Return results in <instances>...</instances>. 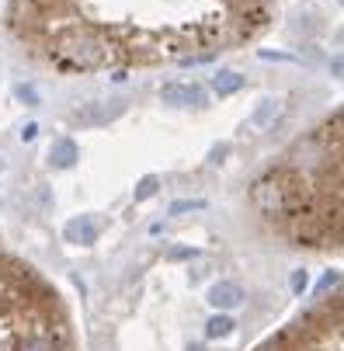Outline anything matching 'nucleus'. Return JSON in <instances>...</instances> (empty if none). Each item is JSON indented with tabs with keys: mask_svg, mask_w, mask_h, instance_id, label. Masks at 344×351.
Here are the masks:
<instances>
[{
	"mask_svg": "<svg viewBox=\"0 0 344 351\" xmlns=\"http://www.w3.org/2000/svg\"><path fill=\"white\" fill-rule=\"evenodd\" d=\"M240 87H243V77L233 73V70H223V73L212 80V94H216V97H230V94L240 90Z\"/></svg>",
	"mask_w": 344,
	"mask_h": 351,
	"instance_id": "obj_11",
	"label": "nucleus"
},
{
	"mask_svg": "<svg viewBox=\"0 0 344 351\" xmlns=\"http://www.w3.org/2000/svg\"><path fill=\"white\" fill-rule=\"evenodd\" d=\"M157 188H160V181H157V178H143V181H139V188H136V198L157 195Z\"/></svg>",
	"mask_w": 344,
	"mask_h": 351,
	"instance_id": "obj_13",
	"label": "nucleus"
},
{
	"mask_svg": "<svg viewBox=\"0 0 344 351\" xmlns=\"http://www.w3.org/2000/svg\"><path fill=\"white\" fill-rule=\"evenodd\" d=\"M330 73L344 80V56H334V60H330Z\"/></svg>",
	"mask_w": 344,
	"mask_h": 351,
	"instance_id": "obj_15",
	"label": "nucleus"
},
{
	"mask_svg": "<svg viewBox=\"0 0 344 351\" xmlns=\"http://www.w3.org/2000/svg\"><path fill=\"white\" fill-rule=\"evenodd\" d=\"M337 4H341V8H344V0H337Z\"/></svg>",
	"mask_w": 344,
	"mask_h": 351,
	"instance_id": "obj_18",
	"label": "nucleus"
},
{
	"mask_svg": "<svg viewBox=\"0 0 344 351\" xmlns=\"http://www.w3.org/2000/svg\"><path fill=\"white\" fill-rule=\"evenodd\" d=\"M122 108H125V101H119V97H112V101H87L70 115V122L73 125H108L112 119L122 115Z\"/></svg>",
	"mask_w": 344,
	"mask_h": 351,
	"instance_id": "obj_5",
	"label": "nucleus"
},
{
	"mask_svg": "<svg viewBox=\"0 0 344 351\" xmlns=\"http://www.w3.org/2000/svg\"><path fill=\"white\" fill-rule=\"evenodd\" d=\"M160 97H164V105H181V108H202V105H209L212 101V90H206V84H167L164 90H160Z\"/></svg>",
	"mask_w": 344,
	"mask_h": 351,
	"instance_id": "obj_6",
	"label": "nucleus"
},
{
	"mask_svg": "<svg viewBox=\"0 0 344 351\" xmlns=\"http://www.w3.org/2000/svg\"><path fill=\"white\" fill-rule=\"evenodd\" d=\"M14 94L21 97L25 105H38V94H35V87H28V84H18V87H14Z\"/></svg>",
	"mask_w": 344,
	"mask_h": 351,
	"instance_id": "obj_14",
	"label": "nucleus"
},
{
	"mask_svg": "<svg viewBox=\"0 0 344 351\" xmlns=\"http://www.w3.org/2000/svg\"><path fill=\"white\" fill-rule=\"evenodd\" d=\"M206 303L216 306V310H240L243 303H247V292H243L236 282H216L206 292Z\"/></svg>",
	"mask_w": 344,
	"mask_h": 351,
	"instance_id": "obj_7",
	"label": "nucleus"
},
{
	"mask_svg": "<svg viewBox=\"0 0 344 351\" xmlns=\"http://www.w3.org/2000/svg\"><path fill=\"white\" fill-rule=\"evenodd\" d=\"M323 28H327V14L317 4H299L296 11L288 14V32L296 35V38H303V42L323 35Z\"/></svg>",
	"mask_w": 344,
	"mask_h": 351,
	"instance_id": "obj_4",
	"label": "nucleus"
},
{
	"mask_svg": "<svg viewBox=\"0 0 344 351\" xmlns=\"http://www.w3.org/2000/svg\"><path fill=\"white\" fill-rule=\"evenodd\" d=\"M230 334H233V317L216 313V317L206 320V341H223V337H230Z\"/></svg>",
	"mask_w": 344,
	"mask_h": 351,
	"instance_id": "obj_10",
	"label": "nucleus"
},
{
	"mask_svg": "<svg viewBox=\"0 0 344 351\" xmlns=\"http://www.w3.org/2000/svg\"><path fill=\"white\" fill-rule=\"evenodd\" d=\"M278 21V0H8L4 28L60 73L191 66L251 45Z\"/></svg>",
	"mask_w": 344,
	"mask_h": 351,
	"instance_id": "obj_1",
	"label": "nucleus"
},
{
	"mask_svg": "<svg viewBox=\"0 0 344 351\" xmlns=\"http://www.w3.org/2000/svg\"><path fill=\"white\" fill-rule=\"evenodd\" d=\"M247 213L265 240L323 265L306 303L251 351H344V105L247 181Z\"/></svg>",
	"mask_w": 344,
	"mask_h": 351,
	"instance_id": "obj_2",
	"label": "nucleus"
},
{
	"mask_svg": "<svg viewBox=\"0 0 344 351\" xmlns=\"http://www.w3.org/2000/svg\"><path fill=\"white\" fill-rule=\"evenodd\" d=\"M275 115H278V101H275V97H265V101L254 108V125H261V129H265Z\"/></svg>",
	"mask_w": 344,
	"mask_h": 351,
	"instance_id": "obj_12",
	"label": "nucleus"
},
{
	"mask_svg": "<svg viewBox=\"0 0 344 351\" xmlns=\"http://www.w3.org/2000/svg\"><path fill=\"white\" fill-rule=\"evenodd\" d=\"M77 157H80V154H77V143H73V139H56L53 146H49V164L60 167V171L73 167Z\"/></svg>",
	"mask_w": 344,
	"mask_h": 351,
	"instance_id": "obj_9",
	"label": "nucleus"
},
{
	"mask_svg": "<svg viewBox=\"0 0 344 351\" xmlns=\"http://www.w3.org/2000/svg\"><path fill=\"white\" fill-rule=\"evenodd\" d=\"M0 351H80L66 295L32 261L0 247Z\"/></svg>",
	"mask_w": 344,
	"mask_h": 351,
	"instance_id": "obj_3",
	"label": "nucleus"
},
{
	"mask_svg": "<svg viewBox=\"0 0 344 351\" xmlns=\"http://www.w3.org/2000/svg\"><path fill=\"white\" fill-rule=\"evenodd\" d=\"M0 174H4V160H0Z\"/></svg>",
	"mask_w": 344,
	"mask_h": 351,
	"instance_id": "obj_17",
	"label": "nucleus"
},
{
	"mask_svg": "<svg viewBox=\"0 0 344 351\" xmlns=\"http://www.w3.org/2000/svg\"><path fill=\"white\" fill-rule=\"evenodd\" d=\"M97 219L94 216H77V219H70L66 223V230H63V237L70 240V243H80V247H87V243H94V237H97Z\"/></svg>",
	"mask_w": 344,
	"mask_h": 351,
	"instance_id": "obj_8",
	"label": "nucleus"
},
{
	"mask_svg": "<svg viewBox=\"0 0 344 351\" xmlns=\"http://www.w3.org/2000/svg\"><path fill=\"white\" fill-rule=\"evenodd\" d=\"M35 132H38V125H25V132H21V139H35Z\"/></svg>",
	"mask_w": 344,
	"mask_h": 351,
	"instance_id": "obj_16",
	"label": "nucleus"
}]
</instances>
